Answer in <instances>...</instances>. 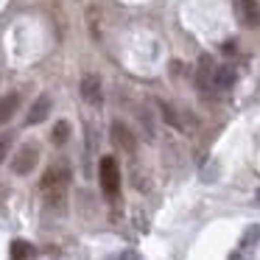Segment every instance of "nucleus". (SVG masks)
<instances>
[{
    "label": "nucleus",
    "instance_id": "nucleus-19",
    "mask_svg": "<svg viewBox=\"0 0 260 260\" xmlns=\"http://www.w3.org/2000/svg\"><path fill=\"white\" fill-rule=\"evenodd\" d=\"M257 202H260V190H257Z\"/></svg>",
    "mask_w": 260,
    "mask_h": 260
},
{
    "label": "nucleus",
    "instance_id": "nucleus-9",
    "mask_svg": "<svg viewBox=\"0 0 260 260\" xmlns=\"http://www.w3.org/2000/svg\"><path fill=\"white\" fill-rule=\"evenodd\" d=\"M235 70L232 68H215V76H213V90H230L235 84Z\"/></svg>",
    "mask_w": 260,
    "mask_h": 260
},
{
    "label": "nucleus",
    "instance_id": "nucleus-3",
    "mask_svg": "<svg viewBox=\"0 0 260 260\" xmlns=\"http://www.w3.org/2000/svg\"><path fill=\"white\" fill-rule=\"evenodd\" d=\"M232 12L243 28H260V3L257 0H232Z\"/></svg>",
    "mask_w": 260,
    "mask_h": 260
},
{
    "label": "nucleus",
    "instance_id": "nucleus-1",
    "mask_svg": "<svg viewBox=\"0 0 260 260\" xmlns=\"http://www.w3.org/2000/svg\"><path fill=\"white\" fill-rule=\"evenodd\" d=\"M68 182H70V171L64 168H51L45 171L40 182V190H42V199L51 210H62L64 207V196H68Z\"/></svg>",
    "mask_w": 260,
    "mask_h": 260
},
{
    "label": "nucleus",
    "instance_id": "nucleus-17",
    "mask_svg": "<svg viewBox=\"0 0 260 260\" xmlns=\"http://www.w3.org/2000/svg\"><path fill=\"white\" fill-rule=\"evenodd\" d=\"M230 260H252V252H241V249H235V252L230 254Z\"/></svg>",
    "mask_w": 260,
    "mask_h": 260
},
{
    "label": "nucleus",
    "instance_id": "nucleus-7",
    "mask_svg": "<svg viewBox=\"0 0 260 260\" xmlns=\"http://www.w3.org/2000/svg\"><path fill=\"white\" fill-rule=\"evenodd\" d=\"M48 115H51V95H45V92H42V95L34 101L31 112H28V123H31V126H34V123H42Z\"/></svg>",
    "mask_w": 260,
    "mask_h": 260
},
{
    "label": "nucleus",
    "instance_id": "nucleus-11",
    "mask_svg": "<svg viewBox=\"0 0 260 260\" xmlns=\"http://www.w3.org/2000/svg\"><path fill=\"white\" fill-rule=\"evenodd\" d=\"M17 104H20V95H17V92H9V95L0 98V123H6V120L12 118L14 109H17Z\"/></svg>",
    "mask_w": 260,
    "mask_h": 260
},
{
    "label": "nucleus",
    "instance_id": "nucleus-13",
    "mask_svg": "<svg viewBox=\"0 0 260 260\" xmlns=\"http://www.w3.org/2000/svg\"><path fill=\"white\" fill-rule=\"evenodd\" d=\"M53 143H56V146H64V143H68V137H70V123L68 120H59L56 126H53Z\"/></svg>",
    "mask_w": 260,
    "mask_h": 260
},
{
    "label": "nucleus",
    "instance_id": "nucleus-15",
    "mask_svg": "<svg viewBox=\"0 0 260 260\" xmlns=\"http://www.w3.org/2000/svg\"><path fill=\"white\" fill-rule=\"evenodd\" d=\"M221 53H224V56H235V53H238V45H235V42H224V45H221Z\"/></svg>",
    "mask_w": 260,
    "mask_h": 260
},
{
    "label": "nucleus",
    "instance_id": "nucleus-16",
    "mask_svg": "<svg viewBox=\"0 0 260 260\" xmlns=\"http://www.w3.org/2000/svg\"><path fill=\"white\" fill-rule=\"evenodd\" d=\"M9 146H12V140H9V137H0V162L6 159V154H9Z\"/></svg>",
    "mask_w": 260,
    "mask_h": 260
},
{
    "label": "nucleus",
    "instance_id": "nucleus-12",
    "mask_svg": "<svg viewBox=\"0 0 260 260\" xmlns=\"http://www.w3.org/2000/svg\"><path fill=\"white\" fill-rule=\"evenodd\" d=\"M34 254V246L28 241H14L12 243V260H28Z\"/></svg>",
    "mask_w": 260,
    "mask_h": 260
},
{
    "label": "nucleus",
    "instance_id": "nucleus-4",
    "mask_svg": "<svg viewBox=\"0 0 260 260\" xmlns=\"http://www.w3.org/2000/svg\"><path fill=\"white\" fill-rule=\"evenodd\" d=\"M37 159H40V148H37L34 143H25V146H20V151L14 154L12 171L17 176H28L31 171L37 168Z\"/></svg>",
    "mask_w": 260,
    "mask_h": 260
},
{
    "label": "nucleus",
    "instance_id": "nucleus-6",
    "mask_svg": "<svg viewBox=\"0 0 260 260\" xmlns=\"http://www.w3.org/2000/svg\"><path fill=\"white\" fill-rule=\"evenodd\" d=\"M112 140L118 143L120 148H126L129 154H135L137 140H135V135H132V129H129V126H123L120 120H115V123H112Z\"/></svg>",
    "mask_w": 260,
    "mask_h": 260
},
{
    "label": "nucleus",
    "instance_id": "nucleus-14",
    "mask_svg": "<svg viewBox=\"0 0 260 260\" xmlns=\"http://www.w3.org/2000/svg\"><path fill=\"white\" fill-rule=\"evenodd\" d=\"M112 260H143V257L135 252V249H123V252H118Z\"/></svg>",
    "mask_w": 260,
    "mask_h": 260
},
{
    "label": "nucleus",
    "instance_id": "nucleus-10",
    "mask_svg": "<svg viewBox=\"0 0 260 260\" xmlns=\"http://www.w3.org/2000/svg\"><path fill=\"white\" fill-rule=\"evenodd\" d=\"M260 243V224H252L246 232L241 235V241H238V249L241 252H254V246Z\"/></svg>",
    "mask_w": 260,
    "mask_h": 260
},
{
    "label": "nucleus",
    "instance_id": "nucleus-2",
    "mask_svg": "<svg viewBox=\"0 0 260 260\" xmlns=\"http://www.w3.org/2000/svg\"><path fill=\"white\" fill-rule=\"evenodd\" d=\"M98 176H101V187L109 199H115L120 193V168L115 157H104L98 165Z\"/></svg>",
    "mask_w": 260,
    "mask_h": 260
},
{
    "label": "nucleus",
    "instance_id": "nucleus-8",
    "mask_svg": "<svg viewBox=\"0 0 260 260\" xmlns=\"http://www.w3.org/2000/svg\"><path fill=\"white\" fill-rule=\"evenodd\" d=\"M213 76H215V68H213V59L210 56H202L199 59V73H196V81H199V87H213Z\"/></svg>",
    "mask_w": 260,
    "mask_h": 260
},
{
    "label": "nucleus",
    "instance_id": "nucleus-18",
    "mask_svg": "<svg viewBox=\"0 0 260 260\" xmlns=\"http://www.w3.org/2000/svg\"><path fill=\"white\" fill-rule=\"evenodd\" d=\"M159 107H162V112H165V120H168V123H174V126H179V120H176V115L171 112L168 107H165V104H159Z\"/></svg>",
    "mask_w": 260,
    "mask_h": 260
},
{
    "label": "nucleus",
    "instance_id": "nucleus-5",
    "mask_svg": "<svg viewBox=\"0 0 260 260\" xmlns=\"http://www.w3.org/2000/svg\"><path fill=\"white\" fill-rule=\"evenodd\" d=\"M79 92H81V98H84L87 104H92V107H98V104L104 101V92H101V79H98L95 73H87L84 79H81Z\"/></svg>",
    "mask_w": 260,
    "mask_h": 260
}]
</instances>
